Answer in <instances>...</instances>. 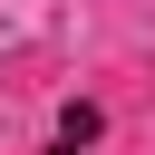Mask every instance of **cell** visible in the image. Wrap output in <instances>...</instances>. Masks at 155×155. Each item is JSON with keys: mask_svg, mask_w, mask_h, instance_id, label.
<instances>
[{"mask_svg": "<svg viewBox=\"0 0 155 155\" xmlns=\"http://www.w3.org/2000/svg\"><path fill=\"white\" fill-rule=\"evenodd\" d=\"M58 145H68V155L97 145V107H68V116H58Z\"/></svg>", "mask_w": 155, "mask_h": 155, "instance_id": "cell-1", "label": "cell"}]
</instances>
